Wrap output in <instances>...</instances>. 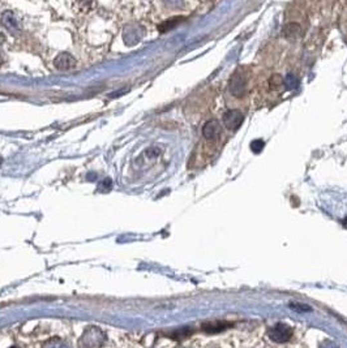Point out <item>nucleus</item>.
Listing matches in <instances>:
<instances>
[{
  "instance_id": "dca6fc26",
  "label": "nucleus",
  "mask_w": 347,
  "mask_h": 348,
  "mask_svg": "<svg viewBox=\"0 0 347 348\" xmlns=\"http://www.w3.org/2000/svg\"><path fill=\"white\" fill-rule=\"evenodd\" d=\"M1 63H3V55L0 52V65H1Z\"/></svg>"
},
{
  "instance_id": "4468645a",
  "label": "nucleus",
  "mask_w": 347,
  "mask_h": 348,
  "mask_svg": "<svg viewBox=\"0 0 347 348\" xmlns=\"http://www.w3.org/2000/svg\"><path fill=\"white\" fill-rule=\"evenodd\" d=\"M165 4L170 5V7H180L183 4V0H162Z\"/></svg>"
},
{
  "instance_id": "39448f33",
  "label": "nucleus",
  "mask_w": 347,
  "mask_h": 348,
  "mask_svg": "<svg viewBox=\"0 0 347 348\" xmlns=\"http://www.w3.org/2000/svg\"><path fill=\"white\" fill-rule=\"evenodd\" d=\"M269 337L274 342L283 343V342H287L291 339V337H293V329L285 324H278L270 330Z\"/></svg>"
},
{
  "instance_id": "f03ea898",
  "label": "nucleus",
  "mask_w": 347,
  "mask_h": 348,
  "mask_svg": "<svg viewBox=\"0 0 347 348\" xmlns=\"http://www.w3.org/2000/svg\"><path fill=\"white\" fill-rule=\"evenodd\" d=\"M0 22L7 30H9L12 34H17L21 31V21L17 17V14L12 10H4L0 16Z\"/></svg>"
},
{
  "instance_id": "f8f14e48",
  "label": "nucleus",
  "mask_w": 347,
  "mask_h": 348,
  "mask_svg": "<svg viewBox=\"0 0 347 348\" xmlns=\"http://www.w3.org/2000/svg\"><path fill=\"white\" fill-rule=\"evenodd\" d=\"M291 308L295 309L296 312H310L311 308L308 305H303V304H291Z\"/></svg>"
},
{
  "instance_id": "2eb2a0df",
  "label": "nucleus",
  "mask_w": 347,
  "mask_h": 348,
  "mask_svg": "<svg viewBox=\"0 0 347 348\" xmlns=\"http://www.w3.org/2000/svg\"><path fill=\"white\" fill-rule=\"evenodd\" d=\"M262 146H264V142H262V141H256V142L252 143V149L255 151H260L262 149Z\"/></svg>"
},
{
  "instance_id": "423d86ee",
  "label": "nucleus",
  "mask_w": 347,
  "mask_h": 348,
  "mask_svg": "<svg viewBox=\"0 0 347 348\" xmlns=\"http://www.w3.org/2000/svg\"><path fill=\"white\" fill-rule=\"evenodd\" d=\"M243 120H244V116H243L242 111H239V110H228L223 115V123L227 129L236 130L242 125Z\"/></svg>"
},
{
  "instance_id": "0eeeda50",
  "label": "nucleus",
  "mask_w": 347,
  "mask_h": 348,
  "mask_svg": "<svg viewBox=\"0 0 347 348\" xmlns=\"http://www.w3.org/2000/svg\"><path fill=\"white\" fill-rule=\"evenodd\" d=\"M54 65L59 71H69L76 65V60L68 52H61L55 58Z\"/></svg>"
},
{
  "instance_id": "f257e3e1",
  "label": "nucleus",
  "mask_w": 347,
  "mask_h": 348,
  "mask_svg": "<svg viewBox=\"0 0 347 348\" xmlns=\"http://www.w3.org/2000/svg\"><path fill=\"white\" fill-rule=\"evenodd\" d=\"M145 30L140 24H128L123 29V41L127 46L137 45L143 39Z\"/></svg>"
},
{
  "instance_id": "9d476101",
  "label": "nucleus",
  "mask_w": 347,
  "mask_h": 348,
  "mask_svg": "<svg viewBox=\"0 0 347 348\" xmlns=\"http://www.w3.org/2000/svg\"><path fill=\"white\" fill-rule=\"evenodd\" d=\"M183 20L184 17H173L170 18V20H166L158 26V30H160L161 33H167V31L173 30L174 27H176L179 24H181Z\"/></svg>"
},
{
  "instance_id": "1a4fd4ad",
  "label": "nucleus",
  "mask_w": 347,
  "mask_h": 348,
  "mask_svg": "<svg viewBox=\"0 0 347 348\" xmlns=\"http://www.w3.org/2000/svg\"><path fill=\"white\" fill-rule=\"evenodd\" d=\"M302 33V26L298 22H290L283 27V35L287 38H295Z\"/></svg>"
},
{
  "instance_id": "9b49d317",
  "label": "nucleus",
  "mask_w": 347,
  "mask_h": 348,
  "mask_svg": "<svg viewBox=\"0 0 347 348\" xmlns=\"http://www.w3.org/2000/svg\"><path fill=\"white\" fill-rule=\"evenodd\" d=\"M283 84H285V80H283V77L281 75L270 76L269 88L272 90H278L279 88H282Z\"/></svg>"
},
{
  "instance_id": "6e6552de",
  "label": "nucleus",
  "mask_w": 347,
  "mask_h": 348,
  "mask_svg": "<svg viewBox=\"0 0 347 348\" xmlns=\"http://www.w3.org/2000/svg\"><path fill=\"white\" fill-rule=\"evenodd\" d=\"M228 326H231V324H227V322L222 321H214V322H208V324L202 325V330L209 333V334H215V333H221L225 329H227Z\"/></svg>"
},
{
  "instance_id": "20e7f679",
  "label": "nucleus",
  "mask_w": 347,
  "mask_h": 348,
  "mask_svg": "<svg viewBox=\"0 0 347 348\" xmlns=\"http://www.w3.org/2000/svg\"><path fill=\"white\" fill-rule=\"evenodd\" d=\"M221 133H222V128L221 124L218 123V120L213 119L209 120L205 123V125L202 126V136L206 141H217L221 138Z\"/></svg>"
},
{
  "instance_id": "7ed1b4c3",
  "label": "nucleus",
  "mask_w": 347,
  "mask_h": 348,
  "mask_svg": "<svg viewBox=\"0 0 347 348\" xmlns=\"http://www.w3.org/2000/svg\"><path fill=\"white\" fill-rule=\"evenodd\" d=\"M247 90V77L245 75L236 72L230 80V92L236 98H242Z\"/></svg>"
},
{
  "instance_id": "ddd939ff",
  "label": "nucleus",
  "mask_w": 347,
  "mask_h": 348,
  "mask_svg": "<svg viewBox=\"0 0 347 348\" xmlns=\"http://www.w3.org/2000/svg\"><path fill=\"white\" fill-rule=\"evenodd\" d=\"M77 1L82 8H90L96 3V0H77Z\"/></svg>"
},
{
  "instance_id": "f3484780",
  "label": "nucleus",
  "mask_w": 347,
  "mask_h": 348,
  "mask_svg": "<svg viewBox=\"0 0 347 348\" xmlns=\"http://www.w3.org/2000/svg\"><path fill=\"white\" fill-rule=\"evenodd\" d=\"M344 226H345V227H347V218L344 221Z\"/></svg>"
}]
</instances>
